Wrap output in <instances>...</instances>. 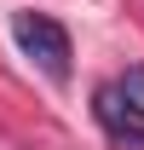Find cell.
<instances>
[{"instance_id": "1", "label": "cell", "mask_w": 144, "mask_h": 150, "mask_svg": "<svg viewBox=\"0 0 144 150\" xmlns=\"http://www.w3.org/2000/svg\"><path fill=\"white\" fill-rule=\"evenodd\" d=\"M12 35H18V46L35 58L52 81H69V35H64V23L40 18V12H18V18H12Z\"/></svg>"}, {"instance_id": "2", "label": "cell", "mask_w": 144, "mask_h": 150, "mask_svg": "<svg viewBox=\"0 0 144 150\" xmlns=\"http://www.w3.org/2000/svg\"><path fill=\"white\" fill-rule=\"evenodd\" d=\"M98 121H104V133L115 139V144H127V150H144V104L127 87H98Z\"/></svg>"}]
</instances>
